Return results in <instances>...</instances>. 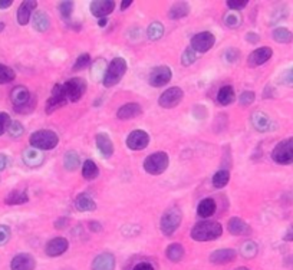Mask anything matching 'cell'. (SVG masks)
Wrapping results in <instances>:
<instances>
[{
    "label": "cell",
    "instance_id": "obj_1",
    "mask_svg": "<svg viewBox=\"0 0 293 270\" xmlns=\"http://www.w3.org/2000/svg\"><path fill=\"white\" fill-rule=\"evenodd\" d=\"M223 234V226L218 222L214 220H203L199 222L193 229H191V238L196 241H210L216 240Z\"/></svg>",
    "mask_w": 293,
    "mask_h": 270
},
{
    "label": "cell",
    "instance_id": "obj_40",
    "mask_svg": "<svg viewBox=\"0 0 293 270\" xmlns=\"http://www.w3.org/2000/svg\"><path fill=\"white\" fill-rule=\"evenodd\" d=\"M15 71L10 66H6L3 64H0V85L3 83H9L15 79Z\"/></svg>",
    "mask_w": 293,
    "mask_h": 270
},
{
    "label": "cell",
    "instance_id": "obj_21",
    "mask_svg": "<svg viewBox=\"0 0 293 270\" xmlns=\"http://www.w3.org/2000/svg\"><path fill=\"white\" fill-rule=\"evenodd\" d=\"M22 158H23V162H25L28 167H31V168L41 167L43 162H45V155H43V151L36 150V148H33V147L26 148V150L23 151Z\"/></svg>",
    "mask_w": 293,
    "mask_h": 270
},
{
    "label": "cell",
    "instance_id": "obj_39",
    "mask_svg": "<svg viewBox=\"0 0 293 270\" xmlns=\"http://www.w3.org/2000/svg\"><path fill=\"white\" fill-rule=\"evenodd\" d=\"M257 252H259V247H257V244H256L254 241H251V240H246V241L240 246V254H242L245 259H253V257H256Z\"/></svg>",
    "mask_w": 293,
    "mask_h": 270
},
{
    "label": "cell",
    "instance_id": "obj_5",
    "mask_svg": "<svg viewBox=\"0 0 293 270\" xmlns=\"http://www.w3.org/2000/svg\"><path fill=\"white\" fill-rule=\"evenodd\" d=\"M10 101L15 107V111L17 112H28L32 110V95L29 89L23 85H17L10 92Z\"/></svg>",
    "mask_w": 293,
    "mask_h": 270
},
{
    "label": "cell",
    "instance_id": "obj_62",
    "mask_svg": "<svg viewBox=\"0 0 293 270\" xmlns=\"http://www.w3.org/2000/svg\"><path fill=\"white\" fill-rule=\"evenodd\" d=\"M63 270H72V269H63Z\"/></svg>",
    "mask_w": 293,
    "mask_h": 270
},
{
    "label": "cell",
    "instance_id": "obj_20",
    "mask_svg": "<svg viewBox=\"0 0 293 270\" xmlns=\"http://www.w3.org/2000/svg\"><path fill=\"white\" fill-rule=\"evenodd\" d=\"M250 121L253 128L259 132H267L273 128V122H272L270 116L262 111H254L251 114Z\"/></svg>",
    "mask_w": 293,
    "mask_h": 270
},
{
    "label": "cell",
    "instance_id": "obj_46",
    "mask_svg": "<svg viewBox=\"0 0 293 270\" xmlns=\"http://www.w3.org/2000/svg\"><path fill=\"white\" fill-rule=\"evenodd\" d=\"M256 99V94L253 91H245L242 92V95L239 96V102L243 105V107H247V105H251Z\"/></svg>",
    "mask_w": 293,
    "mask_h": 270
},
{
    "label": "cell",
    "instance_id": "obj_3",
    "mask_svg": "<svg viewBox=\"0 0 293 270\" xmlns=\"http://www.w3.org/2000/svg\"><path fill=\"white\" fill-rule=\"evenodd\" d=\"M29 143H31V147L36 150L47 151V150H53L59 144V137L50 129H39L31 135Z\"/></svg>",
    "mask_w": 293,
    "mask_h": 270
},
{
    "label": "cell",
    "instance_id": "obj_10",
    "mask_svg": "<svg viewBox=\"0 0 293 270\" xmlns=\"http://www.w3.org/2000/svg\"><path fill=\"white\" fill-rule=\"evenodd\" d=\"M68 104V99L65 96V92L62 89V85L56 83L52 89L50 98L46 102V114H52L55 111H58L59 108L65 107Z\"/></svg>",
    "mask_w": 293,
    "mask_h": 270
},
{
    "label": "cell",
    "instance_id": "obj_32",
    "mask_svg": "<svg viewBox=\"0 0 293 270\" xmlns=\"http://www.w3.org/2000/svg\"><path fill=\"white\" fill-rule=\"evenodd\" d=\"M29 201V195L26 191H20V190H15L12 193L7 194V197L4 198V203L7 206H19V204H25Z\"/></svg>",
    "mask_w": 293,
    "mask_h": 270
},
{
    "label": "cell",
    "instance_id": "obj_44",
    "mask_svg": "<svg viewBox=\"0 0 293 270\" xmlns=\"http://www.w3.org/2000/svg\"><path fill=\"white\" fill-rule=\"evenodd\" d=\"M194 62H196V52L193 50L191 46H188V48L184 50V53L181 55V64H183L184 66H190V65H193Z\"/></svg>",
    "mask_w": 293,
    "mask_h": 270
},
{
    "label": "cell",
    "instance_id": "obj_26",
    "mask_svg": "<svg viewBox=\"0 0 293 270\" xmlns=\"http://www.w3.org/2000/svg\"><path fill=\"white\" fill-rule=\"evenodd\" d=\"M188 13H190V4L187 1H177L170 7L168 17L171 20H178V19L188 16Z\"/></svg>",
    "mask_w": 293,
    "mask_h": 270
},
{
    "label": "cell",
    "instance_id": "obj_36",
    "mask_svg": "<svg viewBox=\"0 0 293 270\" xmlns=\"http://www.w3.org/2000/svg\"><path fill=\"white\" fill-rule=\"evenodd\" d=\"M230 181V173L229 170H218L214 175H213V186L216 189H223L229 184Z\"/></svg>",
    "mask_w": 293,
    "mask_h": 270
},
{
    "label": "cell",
    "instance_id": "obj_17",
    "mask_svg": "<svg viewBox=\"0 0 293 270\" xmlns=\"http://www.w3.org/2000/svg\"><path fill=\"white\" fill-rule=\"evenodd\" d=\"M36 260L29 253H20L12 259L10 269L12 270H35Z\"/></svg>",
    "mask_w": 293,
    "mask_h": 270
},
{
    "label": "cell",
    "instance_id": "obj_59",
    "mask_svg": "<svg viewBox=\"0 0 293 270\" xmlns=\"http://www.w3.org/2000/svg\"><path fill=\"white\" fill-rule=\"evenodd\" d=\"M107 23H108L107 17H104V19H99V20H98V26H99V28H104Z\"/></svg>",
    "mask_w": 293,
    "mask_h": 270
},
{
    "label": "cell",
    "instance_id": "obj_42",
    "mask_svg": "<svg viewBox=\"0 0 293 270\" xmlns=\"http://www.w3.org/2000/svg\"><path fill=\"white\" fill-rule=\"evenodd\" d=\"M7 132H9V135H10L12 138H19V137H22V135H23L25 128H23V125H22L19 121H12V122H10V125H9Z\"/></svg>",
    "mask_w": 293,
    "mask_h": 270
},
{
    "label": "cell",
    "instance_id": "obj_45",
    "mask_svg": "<svg viewBox=\"0 0 293 270\" xmlns=\"http://www.w3.org/2000/svg\"><path fill=\"white\" fill-rule=\"evenodd\" d=\"M223 58H224L226 62H229V64H234V62H237L239 58H240V50L236 49V48H229L227 50H224Z\"/></svg>",
    "mask_w": 293,
    "mask_h": 270
},
{
    "label": "cell",
    "instance_id": "obj_9",
    "mask_svg": "<svg viewBox=\"0 0 293 270\" xmlns=\"http://www.w3.org/2000/svg\"><path fill=\"white\" fill-rule=\"evenodd\" d=\"M183 98H184V91L178 86H172V88H170L161 94V96L158 99V105L170 110V108L177 107Z\"/></svg>",
    "mask_w": 293,
    "mask_h": 270
},
{
    "label": "cell",
    "instance_id": "obj_51",
    "mask_svg": "<svg viewBox=\"0 0 293 270\" xmlns=\"http://www.w3.org/2000/svg\"><path fill=\"white\" fill-rule=\"evenodd\" d=\"M132 270H154V266L148 262H141V263H137Z\"/></svg>",
    "mask_w": 293,
    "mask_h": 270
},
{
    "label": "cell",
    "instance_id": "obj_28",
    "mask_svg": "<svg viewBox=\"0 0 293 270\" xmlns=\"http://www.w3.org/2000/svg\"><path fill=\"white\" fill-rule=\"evenodd\" d=\"M75 207L78 211H82V213H86V211H93L96 208V203L93 201V198L88 194H79L75 200Z\"/></svg>",
    "mask_w": 293,
    "mask_h": 270
},
{
    "label": "cell",
    "instance_id": "obj_8",
    "mask_svg": "<svg viewBox=\"0 0 293 270\" xmlns=\"http://www.w3.org/2000/svg\"><path fill=\"white\" fill-rule=\"evenodd\" d=\"M68 102H78L86 91V82L82 78H72L62 85Z\"/></svg>",
    "mask_w": 293,
    "mask_h": 270
},
{
    "label": "cell",
    "instance_id": "obj_37",
    "mask_svg": "<svg viewBox=\"0 0 293 270\" xmlns=\"http://www.w3.org/2000/svg\"><path fill=\"white\" fill-rule=\"evenodd\" d=\"M164 35V25L161 22H153L147 29V36L150 40H158Z\"/></svg>",
    "mask_w": 293,
    "mask_h": 270
},
{
    "label": "cell",
    "instance_id": "obj_16",
    "mask_svg": "<svg viewBox=\"0 0 293 270\" xmlns=\"http://www.w3.org/2000/svg\"><path fill=\"white\" fill-rule=\"evenodd\" d=\"M273 55V50L267 46H262V48H257L251 52L249 55V59H247V64L250 65L251 68H256V66H260L263 64H266Z\"/></svg>",
    "mask_w": 293,
    "mask_h": 270
},
{
    "label": "cell",
    "instance_id": "obj_58",
    "mask_svg": "<svg viewBox=\"0 0 293 270\" xmlns=\"http://www.w3.org/2000/svg\"><path fill=\"white\" fill-rule=\"evenodd\" d=\"M131 4H132V1H131V0H128V1H123V3H121V10H125V9H128Z\"/></svg>",
    "mask_w": 293,
    "mask_h": 270
},
{
    "label": "cell",
    "instance_id": "obj_14",
    "mask_svg": "<svg viewBox=\"0 0 293 270\" xmlns=\"http://www.w3.org/2000/svg\"><path fill=\"white\" fill-rule=\"evenodd\" d=\"M69 249V241L63 237H55L47 241L45 252L49 257H58L62 256L66 250Z\"/></svg>",
    "mask_w": 293,
    "mask_h": 270
},
{
    "label": "cell",
    "instance_id": "obj_22",
    "mask_svg": "<svg viewBox=\"0 0 293 270\" xmlns=\"http://www.w3.org/2000/svg\"><path fill=\"white\" fill-rule=\"evenodd\" d=\"M115 257L112 253H101L92 262V270H114Z\"/></svg>",
    "mask_w": 293,
    "mask_h": 270
},
{
    "label": "cell",
    "instance_id": "obj_35",
    "mask_svg": "<svg viewBox=\"0 0 293 270\" xmlns=\"http://www.w3.org/2000/svg\"><path fill=\"white\" fill-rule=\"evenodd\" d=\"M82 175H84L85 180H88V181H92V180H95L99 175V168H98V165L92 159H86L84 162Z\"/></svg>",
    "mask_w": 293,
    "mask_h": 270
},
{
    "label": "cell",
    "instance_id": "obj_23",
    "mask_svg": "<svg viewBox=\"0 0 293 270\" xmlns=\"http://www.w3.org/2000/svg\"><path fill=\"white\" fill-rule=\"evenodd\" d=\"M142 114V108L139 104L137 102H128L125 105H123L118 112H117V116L118 119H123V121H128V119H132V118H137Z\"/></svg>",
    "mask_w": 293,
    "mask_h": 270
},
{
    "label": "cell",
    "instance_id": "obj_4",
    "mask_svg": "<svg viewBox=\"0 0 293 270\" xmlns=\"http://www.w3.org/2000/svg\"><path fill=\"white\" fill-rule=\"evenodd\" d=\"M183 220V213L178 207H171L163 214L161 222H160V229L164 236H172L174 233L178 230L180 224Z\"/></svg>",
    "mask_w": 293,
    "mask_h": 270
},
{
    "label": "cell",
    "instance_id": "obj_15",
    "mask_svg": "<svg viewBox=\"0 0 293 270\" xmlns=\"http://www.w3.org/2000/svg\"><path fill=\"white\" fill-rule=\"evenodd\" d=\"M91 12L95 17L104 19L108 15H111L115 9V1L114 0H95L91 3Z\"/></svg>",
    "mask_w": 293,
    "mask_h": 270
},
{
    "label": "cell",
    "instance_id": "obj_54",
    "mask_svg": "<svg viewBox=\"0 0 293 270\" xmlns=\"http://www.w3.org/2000/svg\"><path fill=\"white\" fill-rule=\"evenodd\" d=\"M88 227H89V230L93 233H98L102 230V226H101V223H96V222H91L89 224H88Z\"/></svg>",
    "mask_w": 293,
    "mask_h": 270
},
{
    "label": "cell",
    "instance_id": "obj_24",
    "mask_svg": "<svg viewBox=\"0 0 293 270\" xmlns=\"http://www.w3.org/2000/svg\"><path fill=\"white\" fill-rule=\"evenodd\" d=\"M96 148L105 158H109L114 154V144H112L111 138L108 137V134L99 132L96 135Z\"/></svg>",
    "mask_w": 293,
    "mask_h": 270
},
{
    "label": "cell",
    "instance_id": "obj_31",
    "mask_svg": "<svg viewBox=\"0 0 293 270\" xmlns=\"http://www.w3.org/2000/svg\"><path fill=\"white\" fill-rule=\"evenodd\" d=\"M223 23H224V26L229 28V29H237V28H240L242 23H243V16H242L240 12L230 10V12L224 13V16H223Z\"/></svg>",
    "mask_w": 293,
    "mask_h": 270
},
{
    "label": "cell",
    "instance_id": "obj_50",
    "mask_svg": "<svg viewBox=\"0 0 293 270\" xmlns=\"http://www.w3.org/2000/svg\"><path fill=\"white\" fill-rule=\"evenodd\" d=\"M282 82L288 86H293V66L286 69L282 75Z\"/></svg>",
    "mask_w": 293,
    "mask_h": 270
},
{
    "label": "cell",
    "instance_id": "obj_19",
    "mask_svg": "<svg viewBox=\"0 0 293 270\" xmlns=\"http://www.w3.org/2000/svg\"><path fill=\"white\" fill-rule=\"evenodd\" d=\"M36 7H38V3L35 0H25L17 9V23L20 26H26L32 17V13H35Z\"/></svg>",
    "mask_w": 293,
    "mask_h": 270
},
{
    "label": "cell",
    "instance_id": "obj_30",
    "mask_svg": "<svg viewBox=\"0 0 293 270\" xmlns=\"http://www.w3.org/2000/svg\"><path fill=\"white\" fill-rule=\"evenodd\" d=\"M216 213V201L213 198H204L197 206V214L201 219H209Z\"/></svg>",
    "mask_w": 293,
    "mask_h": 270
},
{
    "label": "cell",
    "instance_id": "obj_48",
    "mask_svg": "<svg viewBox=\"0 0 293 270\" xmlns=\"http://www.w3.org/2000/svg\"><path fill=\"white\" fill-rule=\"evenodd\" d=\"M10 116L6 112H0V135H3L7 129H9V125H10Z\"/></svg>",
    "mask_w": 293,
    "mask_h": 270
},
{
    "label": "cell",
    "instance_id": "obj_41",
    "mask_svg": "<svg viewBox=\"0 0 293 270\" xmlns=\"http://www.w3.org/2000/svg\"><path fill=\"white\" fill-rule=\"evenodd\" d=\"M91 64V55L89 53H82L81 56H78V59L75 61L74 66H72V71L74 72H78V71H82L85 68H88Z\"/></svg>",
    "mask_w": 293,
    "mask_h": 270
},
{
    "label": "cell",
    "instance_id": "obj_2",
    "mask_svg": "<svg viewBox=\"0 0 293 270\" xmlns=\"http://www.w3.org/2000/svg\"><path fill=\"white\" fill-rule=\"evenodd\" d=\"M126 61L121 56H117L112 59V62L109 64V66L107 68V72L102 78V83L105 88H112L115 85H118L121 82V79L126 74Z\"/></svg>",
    "mask_w": 293,
    "mask_h": 270
},
{
    "label": "cell",
    "instance_id": "obj_55",
    "mask_svg": "<svg viewBox=\"0 0 293 270\" xmlns=\"http://www.w3.org/2000/svg\"><path fill=\"white\" fill-rule=\"evenodd\" d=\"M283 240L285 241H293V224H291L289 229L286 230L285 236H283Z\"/></svg>",
    "mask_w": 293,
    "mask_h": 270
},
{
    "label": "cell",
    "instance_id": "obj_61",
    "mask_svg": "<svg viewBox=\"0 0 293 270\" xmlns=\"http://www.w3.org/2000/svg\"><path fill=\"white\" fill-rule=\"evenodd\" d=\"M236 270H249V269H247V268H239V269Z\"/></svg>",
    "mask_w": 293,
    "mask_h": 270
},
{
    "label": "cell",
    "instance_id": "obj_34",
    "mask_svg": "<svg viewBox=\"0 0 293 270\" xmlns=\"http://www.w3.org/2000/svg\"><path fill=\"white\" fill-rule=\"evenodd\" d=\"M79 165H81V158H79L78 153L69 151V153L65 154V157H63V167L68 171H75V170L79 168Z\"/></svg>",
    "mask_w": 293,
    "mask_h": 270
},
{
    "label": "cell",
    "instance_id": "obj_57",
    "mask_svg": "<svg viewBox=\"0 0 293 270\" xmlns=\"http://www.w3.org/2000/svg\"><path fill=\"white\" fill-rule=\"evenodd\" d=\"M12 0H0V9H7L12 6Z\"/></svg>",
    "mask_w": 293,
    "mask_h": 270
},
{
    "label": "cell",
    "instance_id": "obj_6",
    "mask_svg": "<svg viewBox=\"0 0 293 270\" xmlns=\"http://www.w3.org/2000/svg\"><path fill=\"white\" fill-rule=\"evenodd\" d=\"M168 164H170L168 155L166 153H163V151H158V153L148 155L144 159L142 167H144L145 173H148L151 175H160L167 170Z\"/></svg>",
    "mask_w": 293,
    "mask_h": 270
},
{
    "label": "cell",
    "instance_id": "obj_38",
    "mask_svg": "<svg viewBox=\"0 0 293 270\" xmlns=\"http://www.w3.org/2000/svg\"><path fill=\"white\" fill-rule=\"evenodd\" d=\"M272 36L278 43H291L293 40V33L286 28H276Z\"/></svg>",
    "mask_w": 293,
    "mask_h": 270
},
{
    "label": "cell",
    "instance_id": "obj_49",
    "mask_svg": "<svg viewBox=\"0 0 293 270\" xmlns=\"http://www.w3.org/2000/svg\"><path fill=\"white\" fill-rule=\"evenodd\" d=\"M10 236H12V232H10V227L7 226H3L0 224V246L6 244L9 240H10Z\"/></svg>",
    "mask_w": 293,
    "mask_h": 270
},
{
    "label": "cell",
    "instance_id": "obj_27",
    "mask_svg": "<svg viewBox=\"0 0 293 270\" xmlns=\"http://www.w3.org/2000/svg\"><path fill=\"white\" fill-rule=\"evenodd\" d=\"M32 25H33V28H35L38 32H41V33L47 32L49 28H50V19H49L47 13L43 12V10L35 12V13H33V17H32Z\"/></svg>",
    "mask_w": 293,
    "mask_h": 270
},
{
    "label": "cell",
    "instance_id": "obj_29",
    "mask_svg": "<svg viewBox=\"0 0 293 270\" xmlns=\"http://www.w3.org/2000/svg\"><path fill=\"white\" fill-rule=\"evenodd\" d=\"M234 98H236L234 89H233V86H230V85L221 86L220 91H218V94H217V102H218L220 105H223V107H227V105L233 104V102H234Z\"/></svg>",
    "mask_w": 293,
    "mask_h": 270
},
{
    "label": "cell",
    "instance_id": "obj_43",
    "mask_svg": "<svg viewBox=\"0 0 293 270\" xmlns=\"http://www.w3.org/2000/svg\"><path fill=\"white\" fill-rule=\"evenodd\" d=\"M74 1L71 0H65L59 4V12H61V16L63 19H69L72 16V12H74Z\"/></svg>",
    "mask_w": 293,
    "mask_h": 270
},
{
    "label": "cell",
    "instance_id": "obj_7",
    "mask_svg": "<svg viewBox=\"0 0 293 270\" xmlns=\"http://www.w3.org/2000/svg\"><path fill=\"white\" fill-rule=\"evenodd\" d=\"M272 159L280 165H289L293 162V137L280 141L272 151Z\"/></svg>",
    "mask_w": 293,
    "mask_h": 270
},
{
    "label": "cell",
    "instance_id": "obj_18",
    "mask_svg": "<svg viewBox=\"0 0 293 270\" xmlns=\"http://www.w3.org/2000/svg\"><path fill=\"white\" fill-rule=\"evenodd\" d=\"M237 257V252L233 249H218L210 254V262L213 265H227L234 262Z\"/></svg>",
    "mask_w": 293,
    "mask_h": 270
},
{
    "label": "cell",
    "instance_id": "obj_60",
    "mask_svg": "<svg viewBox=\"0 0 293 270\" xmlns=\"http://www.w3.org/2000/svg\"><path fill=\"white\" fill-rule=\"evenodd\" d=\"M3 31H4V23H3V22H0V33H1Z\"/></svg>",
    "mask_w": 293,
    "mask_h": 270
},
{
    "label": "cell",
    "instance_id": "obj_13",
    "mask_svg": "<svg viewBox=\"0 0 293 270\" xmlns=\"http://www.w3.org/2000/svg\"><path fill=\"white\" fill-rule=\"evenodd\" d=\"M171 78H172L171 68L163 65V66H157V68L153 69V72L150 74V78H148V82L154 88H161V86L167 85L168 82L171 80Z\"/></svg>",
    "mask_w": 293,
    "mask_h": 270
},
{
    "label": "cell",
    "instance_id": "obj_53",
    "mask_svg": "<svg viewBox=\"0 0 293 270\" xmlns=\"http://www.w3.org/2000/svg\"><path fill=\"white\" fill-rule=\"evenodd\" d=\"M68 219H65V217H61L56 223H55V227L56 229H59V230H62V229H65L66 226H68Z\"/></svg>",
    "mask_w": 293,
    "mask_h": 270
},
{
    "label": "cell",
    "instance_id": "obj_33",
    "mask_svg": "<svg viewBox=\"0 0 293 270\" xmlns=\"http://www.w3.org/2000/svg\"><path fill=\"white\" fill-rule=\"evenodd\" d=\"M166 256H167L168 260L177 263V262H180L184 257V247L181 244H178V243H172V244H170L167 247Z\"/></svg>",
    "mask_w": 293,
    "mask_h": 270
},
{
    "label": "cell",
    "instance_id": "obj_52",
    "mask_svg": "<svg viewBox=\"0 0 293 270\" xmlns=\"http://www.w3.org/2000/svg\"><path fill=\"white\" fill-rule=\"evenodd\" d=\"M246 40L253 43V45H256V43L260 40V36H259L257 33H254V32H249V33L246 35Z\"/></svg>",
    "mask_w": 293,
    "mask_h": 270
},
{
    "label": "cell",
    "instance_id": "obj_11",
    "mask_svg": "<svg viewBox=\"0 0 293 270\" xmlns=\"http://www.w3.org/2000/svg\"><path fill=\"white\" fill-rule=\"evenodd\" d=\"M214 43H216V36L211 32H200L193 36L190 46L193 48L194 52L206 53L214 46Z\"/></svg>",
    "mask_w": 293,
    "mask_h": 270
},
{
    "label": "cell",
    "instance_id": "obj_12",
    "mask_svg": "<svg viewBox=\"0 0 293 270\" xmlns=\"http://www.w3.org/2000/svg\"><path fill=\"white\" fill-rule=\"evenodd\" d=\"M150 144V135L142 129L132 131L126 138V147L132 151H141Z\"/></svg>",
    "mask_w": 293,
    "mask_h": 270
},
{
    "label": "cell",
    "instance_id": "obj_25",
    "mask_svg": "<svg viewBox=\"0 0 293 270\" xmlns=\"http://www.w3.org/2000/svg\"><path fill=\"white\" fill-rule=\"evenodd\" d=\"M229 232L233 236H247L250 234L251 229L250 226L240 217H231L229 220Z\"/></svg>",
    "mask_w": 293,
    "mask_h": 270
},
{
    "label": "cell",
    "instance_id": "obj_47",
    "mask_svg": "<svg viewBox=\"0 0 293 270\" xmlns=\"http://www.w3.org/2000/svg\"><path fill=\"white\" fill-rule=\"evenodd\" d=\"M246 6H247V0H229L227 1V7L230 10H234V12H240Z\"/></svg>",
    "mask_w": 293,
    "mask_h": 270
},
{
    "label": "cell",
    "instance_id": "obj_56",
    "mask_svg": "<svg viewBox=\"0 0 293 270\" xmlns=\"http://www.w3.org/2000/svg\"><path fill=\"white\" fill-rule=\"evenodd\" d=\"M9 164V158L4 154H0V171H3Z\"/></svg>",
    "mask_w": 293,
    "mask_h": 270
}]
</instances>
